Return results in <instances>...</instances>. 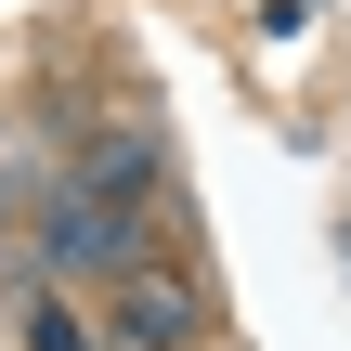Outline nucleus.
I'll return each mask as SVG.
<instances>
[{
  "label": "nucleus",
  "mask_w": 351,
  "mask_h": 351,
  "mask_svg": "<svg viewBox=\"0 0 351 351\" xmlns=\"http://www.w3.org/2000/svg\"><path fill=\"white\" fill-rule=\"evenodd\" d=\"M26 261H39L52 287H117L130 261H156V208H117V195H91V182H52V195L26 208Z\"/></svg>",
  "instance_id": "nucleus-1"
},
{
  "label": "nucleus",
  "mask_w": 351,
  "mask_h": 351,
  "mask_svg": "<svg viewBox=\"0 0 351 351\" xmlns=\"http://www.w3.org/2000/svg\"><path fill=\"white\" fill-rule=\"evenodd\" d=\"M91 326H104V351H208V274L182 247H156L117 287H91Z\"/></svg>",
  "instance_id": "nucleus-2"
}]
</instances>
